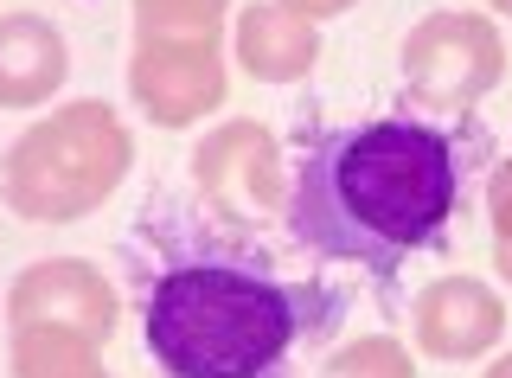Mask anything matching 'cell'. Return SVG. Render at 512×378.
Returning a JSON list of instances; mask_svg holds the SVG:
<instances>
[{
	"label": "cell",
	"instance_id": "18",
	"mask_svg": "<svg viewBox=\"0 0 512 378\" xmlns=\"http://www.w3.org/2000/svg\"><path fill=\"white\" fill-rule=\"evenodd\" d=\"M487 7H493V13H512V0H487Z\"/></svg>",
	"mask_w": 512,
	"mask_h": 378
},
{
	"label": "cell",
	"instance_id": "14",
	"mask_svg": "<svg viewBox=\"0 0 512 378\" xmlns=\"http://www.w3.org/2000/svg\"><path fill=\"white\" fill-rule=\"evenodd\" d=\"M487 218H493V238L512 244V161L493 167V180H487Z\"/></svg>",
	"mask_w": 512,
	"mask_h": 378
},
{
	"label": "cell",
	"instance_id": "16",
	"mask_svg": "<svg viewBox=\"0 0 512 378\" xmlns=\"http://www.w3.org/2000/svg\"><path fill=\"white\" fill-rule=\"evenodd\" d=\"M493 263H500V276L512 282V244H493Z\"/></svg>",
	"mask_w": 512,
	"mask_h": 378
},
{
	"label": "cell",
	"instance_id": "7",
	"mask_svg": "<svg viewBox=\"0 0 512 378\" xmlns=\"http://www.w3.org/2000/svg\"><path fill=\"white\" fill-rule=\"evenodd\" d=\"M116 321H122L116 289L84 257H45L20 270L7 289V327H77L103 346L116 334Z\"/></svg>",
	"mask_w": 512,
	"mask_h": 378
},
{
	"label": "cell",
	"instance_id": "11",
	"mask_svg": "<svg viewBox=\"0 0 512 378\" xmlns=\"http://www.w3.org/2000/svg\"><path fill=\"white\" fill-rule=\"evenodd\" d=\"M13 378H109L103 346L77 327H13Z\"/></svg>",
	"mask_w": 512,
	"mask_h": 378
},
{
	"label": "cell",
	"instance_id": "8",
	"mask_svg": "<svg viewBox=\"0 0 512 378\" xmlns=\"http://www.w3.org/2000/svg\"><path fill=\"white\" fill-rule=\"evenodd\" d=\"M506 334V308L487 282L474 276H436L416 295V346L442 366H468L487 346H500Z\"/></svg>",
	"mask_w": 512,
	"mask_h": 378
},
{
	"label": "cell",
	"instance_id": "6",
	"mask_svg": "<svg viewBox=\"0 0 512 378\" xmlns=\"http://www.w3.org/2000/svg\"><path fill=\"white\" fill-rule=\"evenodd\" d=\"M128 90H135L141 116L160 129H192L212 116L231 90L218 39H135L128 52Z\"/></svg>",
	"mask_w": 512,
	"mask_h": 378
},
{
	"label": "cell",
	"instance_id": "3",
	"mask_svg": "<svg viewBox=\"0 0 512 378\" xmlns=\"http://www.w3.org/2000/svg\"><path fill=\"white\" fill-rule=\"evenodd\" d=\"M135 167L128 122L109 103H58L7 148L0 161V193L32 225H71L96 212Z\"/></svg>",
	"mask_w": 512,
	"mask_h": 378
},
{
	"label": "cell",
	"instance_id": "12",
	"mask_svg": "<svg viewBox=\"0 0 512 378\" xmlns=\"http://www.w3.org/2000/svg\"><path fill=\"white\" fill-rule=\"evenodd\" d=\"M231 0H135L141 39H218Z\"/></svg>",
	"mask_w": 512,
	"mask_h": 378
},
{
	"label": "cell",
	"instance_id": "17",
	"mask_svg": "<svg viewBox=\"0 0 512 378\" xmlns=\"http://www.w3.org/2000/svg\"><path fill=\"white\" fill-rule=\"evenodd\" d=\"M487 378H512V353H506V359H493V366H487Z\"/></svg>",
	"mask_w": 512,
	"mask_h": 378
},
{
	"label": "cell",
	"instance_id": "1",
	"mask_svg": "<svg viewBox=\"0 0 512 378\" xmlns=\"http://www.w3.org/2000/svg\"><path fill=\"white\" fill-rule=\"evenodd\" d=\"M141 340L160 378H282L301 334L333 327V289L282 282L269 250L186 212H148L128 231Z\"/></svg>",
	"mask_w": 512,
	"mask_h": 378
},
{
	"label": "cell",
	"instance_id": "13",
	"mask_svg": "<svg viewBox=\"0 0 512 378\" xmlns=\"http://www.w3.org/2000/svg\"><path fill=\"white\" fill-rule=\"evenodd\" d=\"M320 378H416V366H410V346L404 340L365 334V340L340 346V353L320 366Z\"/></svg>",
	"mask_w": 512,
	"mask_h": 378
},
{
	"label": "cell",
	"instance_id": "9",
	"mask_svg": "<svg viewBox=\"0 0 512 378\" xmlns=\"http://www.w3.org/2000/svg\"><path fill=\"white\" fill-rule=\"evenodd\" d=\"M71 77V45L39 13H7L0 20V109H39L52 103Z\"/></svg>",
	"mask_w": 512,
	"mask_h": 378
},
{
	"label": "cell",
	"instance_id": "10",
	"mask_svg": "<svg viewBox=\"0 0 512 378\" xmlns=\"http://www.w3.org/2000/svg\"><path fill=\"white\" fill-rule=\"evenodd\" d=\"M237 65H244L256 84H301L320 58V33L314 20L276 7V0H256V7L237 13Z\"/></svg>",
	"mask_w": 512,
	"mask_h": 378
},
{
	"label": "cell",
	"instance_id": "15",
	"mask_svg": "<svg viewBox=\"0 0 512 378\" xmlns=\"http://www.w3.org/2000/svg\"><path fill=\"white\" fill-rule=\"evenodd\" d=\"M276 7L301 13V20H333V13H352V7H359V0H276Z\"/></svg>",
	"mask_w": 512,
	"mask_h": 378
},
{
	"label": "cell",
	"instance_id": "4",
	"mask_svg": "<svg viewBox=\"0 0 512 378\" xmlns=\"http://www.w3.org/2000/svg\"><path fill=\"white\" fill-rule=\"evenodd\" d=\"M506 45L480 13H423L404 39V90L423 109L461 116L500 84Z\"/></svg>",
	"mask_w": 512,
	"mask_h": 378
},
{
	"label": "cell",
	"instance_id": "5",
	"mask_svg": "<svg viewBox=\"0 0 512 378\" xmlns=\"http://www.w3.org/2000/svg\"><path fill=\"white\" fill-rule=\"evenodd\" d=\"M192 186L205 193V206L231 225L269 218L288 206V167H282V141L263 122H218L212 135L192 148Z\"/></svg>",
	"mask_w": 512,
	"mask_h": 378
},
{
	"label": "cell",
	"instance_id": "2",
	"mask_svg": "<svg viewBox=\"0 0 512 378\" xmlns=\"http://www.w3.org/2000/svg\"><path fill=\"white\" fill-rule=\"evenodd\" d=\"M461 206V141L416 116H378L301 141L288 180V238L308 257L359 263L378 282L436 250Z\"/></svg>",
	"mask_w": 512,
	"mask_h": 378
}]
</instances>
